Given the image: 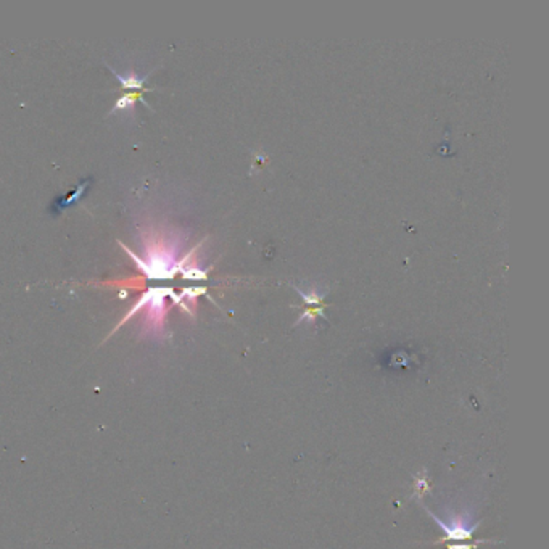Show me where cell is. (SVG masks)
I'll return each instance as SVG.
<instances>
[{"label": "cell", "instance_id": "6da1fadb", "mask_svg": "<svg viewBox=\"0 0 549 549\" xmlns=\"http://www.w3.org/2000/svg\"><path fill=\"white\" fill-rule=\"evenodd\" d=\"M202 245V244H200ZM200 245H197L189 255L184 259L178 261V251H179V242L176 240H166L163 237H156L153 240H147L146 249H142L143 256H137L134 251H131L128 246L121 244L123 249L129 253L132 261L137 264V268L146 274L148 279L152 281H170L173 279L176 273H180L184 264L189 261L194 255L195 250Z\"/></svg>", "mask_w": 549, "mask_h": 549}, {"label": "cell", "instance_id": "5b68a950", "mask_svg": "<svg viewBox=\"0 0 549 549\" xmlns=\"http://www.w3.org/2000/svg\"><path fill=\"white\" fill-rule=\"evenodd\" d=\"M136 100H141V102H143V104L147 105V102L143 100V97H142V92L126 94V95H123V97L116 102V104H114V107H113V110L110 112V114L116 113V112L124 113L126 116H128L129 113L132 114V113H134V105H136L134 102H136Z\"/></svg>", "mask_w": 549, "mask_h": 549}, {"label": "cell", "instance_id": "7a4b0ae2", "mask_svg": "<svg viewBox=\"0 0 549 549\" xmlns=\"http://www.w3.org/2000/svg\"><path fill=\"white\" fill-rule=\"evenodd\" d=\"M173 290L168 287H153L150 288L147 293H143L141 300L132 306V310H129L128 315H126L121 322H119L116 327L113 329L110 335H113L114 332L118 330V327H121L123 324H126L129 319L136 315V312L142 311L146 308V327L142 329V335L143 334H152L155 339H160V337L165 335V316H166V297H171Z\"/></svg>", "mask_w": 549, "mask_h": 549}, {"label": "cell", "instance_id": "3957f363", "mask_svg": "<svg viewBox=\"0 0 549 549\" xmlns=\"http://www.w3.org/2000/svg\"><path fill=\"white\" fill-rule=\"evenodd\" d=\"M428 512L433 521L437 522V525L445 532V536L442 540H438L435 543H445V541H467L472 540V535L475 532V528L479 527V522L472 523V518L469 516H455L448 518V521H443L438 516L433 514L430 509H425Z\"/></svg>", "mask_w": 549, "mask_h": 549}, {"label": "cell", "instance_id": "277c9868", "mask_svg": "<svg viewBox=\"0 0 549 549\" xmlns=\"http://www.w3.org/2000/svg\"><path fill=\"white\" fill-rule=\"evenodd\" d=\"M107 66H108V70H110L112 73L116 76V80L119 84H121L123 89H131V90H136V92H143V90H147V89H143V84H146V81H147V76L146 77L137 76L134 70H128L123 75V73H118L116 70H113L110 65H107Z\"/></svg>", "mask_w": 549, "mask_h": 549}, {"label": "cell", "instance_id": "8992f818", "mask_svg": "<svg viewBox=\"0 0 549 549\" xmlns=\"http://www.w3.org/2000/svg\"><path fill=\"white\" fill-rule=\"evenodd\" d=\"M89 184H90V179H86L80 187H77V190L73 192V194H71L68 198H58V200H57V207H60V210H63V208L68 207V205H70L71 202H75L76 198H80V197L84 194V192H86V189H87V185H89Z\"/></svg>", "mask_w": 549, "mask_h": 549}, {"label": "cell", "instance_id": "52a82bcc", "mask_svg": "<svg viewBox=\"0 0 549 549\" xmlns=\"http://www.w3.org/2000/svg\"><path fill=\"white\" fill-rule=\"evenodd\" d=\"M477 545H479V543H474V545H452L446 549H475Z\"/></svg>", "mask_w": 549, "mask_h": 549}]
</instances>
